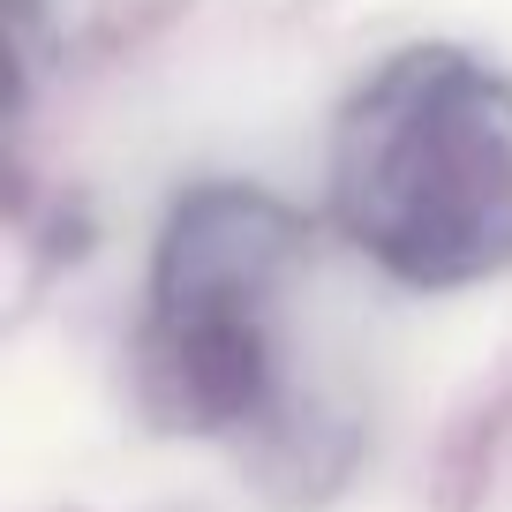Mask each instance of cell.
Returning <instances> with one entry per match:
<instances>
[{
	"label": "cell",
	"instance_id": "7a4b0ae2",
	"mask_svg": "<svg viewBox=\"0 0 512 512\" xmlns=\"http://www.w3.org/2000/svg\"><path fill=\"white\" fill-rule=\"evenodd\" d=\"M309 234L279 196L204 181L159 226L136 332V384L166 430L219 437L279 392V302Z\"/></svg>",
	"mask_w": 512,
	"mask_h": 512
},
{
	"label": "cell",
	"instance_id": "6da1fadb",
	"mask_svg": "<svg viewBox=\"0 0 512 512\" xmlns=\"http://www.w3.org/2000/svg\"><path fill=\"white\" fill-rule=\"evenodd\" d=\"M332 226L415 294L512 272V76L445 38L400 46L332 121Z\"/></svg>",
	"mask_w": 512,
	"mask_h": 512
}]
</instances>
